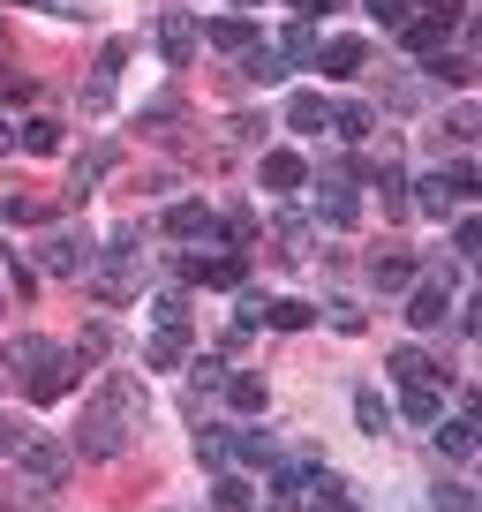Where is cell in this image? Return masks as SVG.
I'll use <instances>...</instances> for the list:
<instances>
[{"label": "cell", "mask_w": 482, "mask_h": 512, "mask_svg": "<svg viewBox=\"0 0 482 512\" xmlns=\"http://www.w3.org/2000/svg\"><path fill=\"white\" fill-rule=\"evenodd\" d=\"M136 422H144V392L113 377L106 392L83 407V422H76V452H83V460H121V452L136 445Z\"/></svg>", "instance_id": "6da1fadb"}, {"label": "cell", "mask_w": 482, "mask_h": 512, "mask_svg": "<svg viewBox=\"0 0 482 512\" xmlns=\"http://www.w3.org/2000/svg\"><path fill=\"white\" fill-rule=\"evenodd\" d=\"M8 369L23 377V392H31L38 407H53L68 384L83 377V354L76 347H53V339H38V332H16V339H8Z\"/></svg>", "instance_id": "7a4b0ae2"}, {"label": "cell", "mask_w": 482, "mask_h": 512, "mask_svg": "<svg viewBox=\"0 0 482 512\" xmlns=\"http://www.w3.org/2000/svg\"><path fill=\"white\" fill-rule=\"evenodd\" d=\"M16 467H23L31 490H61V482H68V445H53V437H23Z\"/></svg>", "instance_id": "3957f363"}, {"label": "cell", "mask_w": 482, "mask_h": 512, "mask_svg": "<svg viewBox=\"0 0 482 512\" xmlns=\"http://www.w3.org/2000/svg\"><path fill=\"white\" fill-rule=\"evenodd\" d=\"M31 256H38V272H46V279H76L83 272V234H76V226H53Z\"/></svg>", "instance_id": "277c9868"}, {"label": "cell", "mask_w": 482, "mask_h": 512, "mask_svg": "<svg viewBox=\"0 0 482 512\" xmlns=\"http://www.w3.org/2000/svg\"><path fill=\"white\" fill-rule=\"evenodd\" d=\"M422 279V256L415 249H400V241H385V249L370 256V287H385V294H407Z\"/></svg>", "instance_id": "5b68a950"}, {"label": "cell", "mask_w": 482, "mask_h": 512, "mask_svg": "<svg viewBox=\"0 0 482 512\" xmlns=\"http://www.w3.org/2000/svg\"><path fill=\"white\" fill-rule=\"evenodd\" d=\"M309 490H317V460H272V497L287 512H302Z\"/></svg>", "instance_id": "8992f818"}, {"label": "cell", "mask_w": 482, "mask_h": 512, "mask_svg": "<svg viewBox=\"0 0 482 512\" xmlns=\"http://www.w3.org/2000/svg\"><path fill=\"white\" fill-rule=\"evenodd\" d=\"M181 272L189 279H204V287H241V256H219V249H204V256H189V264H181Z\"/></svg>", "instance_id": "52a82bcc"}, {"label": "cell", "mask_w": 482, "mask_h": 512, "mask_svg": "<svg viewBox=\"0 0 482 512\" xmlns=\"http://www.w3.org/2000/svg\"><path fill=\"white\" fill-rule=\"evenodd\" d=\"M407 324H415V332H437V324H445V287L415 279V287H407Z\"/></svg>", "instance_id": "ba28073f"}, {"label": "cell", "mask_w": 482, "mask_h": 512, "mask_svg": "<svg viewBox=\"0 0 482 512\" xmlns=\"http://www.w3.org/2000/svg\"><path fill=\"white\" fill-rule=\"evenodd\" d=\"M287 128H294V136H324V128H332V98H317V91H294Z\"/></svg>", "instance_id": "9c48e42d"}, {"label": "cell", "mask_w": 482, "mask_h": 512, "mask_svg": "<svg viewBox=\"0 0 482 512\" xmlns=\"http://www.w3.org/2000/svg\"><path fill=\"white\" fill-rule=\"evenodd\" d=\"M430 437H437V452H445V460H475V422H467V415H437Z\"/></svg>", "instance_id": "30bf717a"}, {"label": "cell", "mask_w": 482, "mask_h": 512, "mask_svg": "<svg viewBox=\"0 0 482 512\" xmlns=\"http://www.w3.org/2000/svg\"><path fill=\"white\" fill-rule=\"evenodd\" d=\"M166 234L174 241H219V219H211L204 204H174L166 211Z\"/></svg>", "instance_id": "8fae6325"}, {"label": "cell", "mask_w": 482, "mask_h": 512, "mask_svg": "<svg viewBox=\"0 0 482 512\" xmlns=\"http://www.w3.org/2000/svg\"><path fill=\"white\" fill-rule=\"evenodd\" d=\"M159 53H166V61H189V53H196V23L189 16H181V8H174V16H159Z\"/></svg>", "instance_id": "7c38bea8"}, {"label": "cell", "mask_w": 482, "mask_h": 512, "mask_svg": "<svg viewBox=\"0 0 482 512\" xmlns=\"http://www.w3.org/2000/svg\"><path fill=\"white\" fill-rule=\"evenodd\" d=\"M211 46L219 53H257V23L249 16H211Z\"/></svg>", "instance_id": "4fadbf2b"}, {"label": "cell", "mask_w": 482, "mask_h": 512, "mask_svg": "<svg viewBox=\"0 0 482 512\" xmlns=\"http://www.w3.org/2000/svg\"><path fill=\"white\" fill-rule=\"evenodd\" d=\"M309 61H317L324 76H354V68H362V38H332V46H317Z\"/></svg>", "instance_id": "5bb4252c"}, {"label": "cell", "mask_w": 482, "mask_h": 512, "mask_svg": "<svg viewBox=\"0 0 482 512\" xmlns=\"http://www.w3.org/2000/svg\"><path fill=\"white\" fill-rule=\"evenodd\" d=\"M407 204H422V219H452V211H460V204H452V189H445L437 174H422L415 189H407Z\"/></svg>", "instance_id": "9a60e30c"}, {"label": "cell", "mask_w": 482, "mask_h": 512, "mask_svg": "<svg viewBox=\"0 0 482 512\" xmlns=\"http://www.w3.org/2000/svg\"><path fill=\"white\" fill-rule=\"evenodd\" d=\"M302 181H309V166L294 159V151H272V159H264V189L287 196V189H302Z\"/></svg>", "instance_id": "2e32d148"}, {"label": "cell", "mask_w": 482, "mask_h": 512, "mask_svg": "<svg viewBox=\"0 0 482 512\" xmlns=\"http://www.w3.org/2000/svg\"><path fill=\"white\" fill-rule=\"evenodd\" d=\"M445 31H452V23H437V16H422V23H415V16H407V23H400V38H407V53H422V61H430V53H437V46H445Z\"/></svg>", "instance_id": "e0dca14e"}, {"label": "cell", "mask_w": 482, "mask_h": 512, "mask_svg": "<svg viewBox=\"0 0 482 512\" xmlns=\"http://www.w3.org/2000/svg\"><path fill=\"white\" fill-rule=\"evenodd\" d=\"M211 512H257V490H249V475H219V490H211Z\"/></svg>", "instance_id": "ac0fdd59"}, {"label": "cell", "mask_w": 482, "mask_h": 512, "mask_svg": "<svg viewBox=\"0 0 482 512\" xmlns=\"http://www.w3.org/2000/svg\"><path fill=\"white\" fill-rule=\"evenodd\" d=\"M106 166H113V144H91V151L76 159V174H68V189H76V196H91V181L106 174Z\"/></svg>", "instance_id": "d6986e66"}, {"label": "cell", "mask_w": 482, "mask_h": 512, "mask_svg": "<svg viewBox=\"0 0 482 512\" xmlns=\"http://www.w3.org/2000/svg\"><path fill=\"white\" fill-rule=\"evenodd\" d=\"M392 377H400V384H437V362L422 347H400V354H392Z\"/></svg>", "instance_id": "ffe728a7"}, {"label": "cell", "mask_w": 482, "mask_h": 512, "mask_svg": "<svg viewBox=\"0 0 482 512\" xmlns=\"http://www.w3.org/2000/svg\"><path fill=\"white\" fill-rule=\"evenodd\" d=\"M400 407H407V422H437V415H445L437 384H407V392H400Z\"/></svg>", "instance_id": "44dd1931"}, {"label": "cell", "mask_w": 482, "mask_h": 512, "mask_svg": "<svg viewBox=\"0 0 482 512\" xmlns=\"http://www.w3.org/2000/svg\"><path fill=\"white\" fill-rule=\"evenodd\" d=\"M234 460H257V467H272V460H279L272 430H234Z\"/></svg>", "instance_id": "7402d4cb"}, {"label": "cell", "mask_w": 482, "mask_h": 512, "mask_svg": "<svg viewBox=\"0 0 482 512\" xmlns=\"http://www.w3.org/2000/svg\"><path fill=\"white\" fill-rule=\"evenodd\" d=\"M437 181H445V189H452V204H467V196L482 189V166H475V159H452V166H445V174H437Z\"/></svg>", "instance_id": "603a6c76"}, {"label": "cell", "mask_w": 482, "mask_h": 512, "mask_svg": "<svg viewBox=\"0 0 482 512\" xmlns=\"http://www.w3.org/2000/svg\"><path fill=\"white\" fill-rule=\"evenodd\" d=\"M332 128H339V144H362V136H370V106H332Z\"/></svg>", "instance_id": "cb8c5ba5"}, {"label": "cell", "mask_w": 482, "mask_h": 512, "mask_svg": "<svg viewBox=\"0 0 482 512\" xmlns=\"http://www.w3.org/2000/svg\"><path fill=\"white\" fill-rule=\"evenodd\" d=\"M354 422H362L370 437H385V430H392V407L377 400V392H354Z\"/></svg>", "instance_id": "d4e9b609"}, {"label": "cell", "mask_w": 482, "mask_h": 512, "mask_svg": "<svg viewBox=\"0 0 482 512\" xmlns=\"http://www.w3.org/2000/svg\"><path fill=\"white\" fill-rule=\"evenodd\" d=\"M422 76L445 83V91H460V83H467V61H460V53H430V61H422Z\"/></svg>", "instance_id": "484cf974"}, {"label": "cell", "mask_w": 482, "mask_h": 512, "mask_svg": "<svg viewBox=\"0 0 482 512\" xmlns=\"http://www.w3.org/2000/svg\"><path fill=\"white\" fill-rule=\"evenodd\" d=\"M76 354H83V362H106V354H113V324L91 317V324H83V339H76Z\"/></svg>", "instance_id": "4316f807"}, {"label": "cell", "mask_w": 482, "mask_h": 512, "mask_svg": "<svg viewBox=\"0 0 482 512\" xmlns=\"http://www.w3.org/2000/svg\"><path fill=\"white\" fill-rule=\"evenodd\" d=\"M219 392H226V400L241 407V415H264V384H257V377H226Z\"/></svg>", "instance_id": "83f0119b"}, {"label": "cell", "mask_w": 482, "mask_h": 512, "mask_svg": "<svg viewBox=\"0 0 482 512\" xmlns=\"http://www.w3.org/2000/svg\"><path fill=\"white\" fill-rule=\"evenodd\" d=\"M181 354H189V332H159L151 339V369H181Z\"/></svg>", "instance_id": "f1b7e54d"}, {"label": "cell", "mask_w": 482, "mask_h": 512, "mask_svg": "<svg viewBox=\"0 0 482 512\" xmlns=\"http://www.w3.org/2000/svg\"><path fill=\"white\" fill-rule=\"evenodd\" d=\"M196 452H204V467H226L234 460V430H196Z\"/></svg>", "instance_id": "f546056e"}, {"label": "cell", "mask_w": 482, "mask_h": 512, "mask_svg": "<svg viewBox=\"0 0 482 512\" xmlns=\"http://www.w3.org/2000/svg\"><path fill=\"white\" fill-rule=\"evenodd\" d=\"M309 317H317V309H302V302H272V309H264V324H272V332H302Z\"/></svg>", "instance_id": "4dcf8cb0"}, {"label": "cell", "mask_w": 482, "mask_h": 512, "mask_svg": "<svg viewBox=\"0 0 482 512\" xmlns=\"http://www.w3.org/2000/svg\"><path fill=\"white\" fill-rule=\"evenodd\" d=\"M377 189H385V211L400 219V211H407V174H400V166H377Z\"/></svg>", "instance_id": "1f68e13d"}, {"label": "cell", "mask_w": 482, "mask_h": 512, "mask_svg": "<svg viewBox=\"0 0 482 512\" xmlns=\"http://www.w3.org/2000/svg\"><path fill=\"white\" fill-rule=\"evenodd\" d=\"M430 505H437V512H475V490H467V482H437Z\"/></svg>", "instance_id": "d6a6232c"}, {"label": "cell", "mask_w": 482, "mask_h": 512, "mask_svg": "<svg viewBox=\"0 0 482 512\" xmlns=\"http://www.w3.org/2000/svg\"><path fill=\"white\" fill-rule=\"evenodd\" d=\"M287 68H294L287 53H264V46L249 53V76H257V83H279V76H287Z\"/></svg>", "instance_id": "836d02e7"}, {"label": "cell", "mask_w": 482, "mask_h": 512, "mask_svg": "<svg viewBox=\"0 0 482 512\" xmlns=\"http://www.w3.org/2000/svg\"><path fill=\"white\" fill-rule=\"evenodd\" d=\"M475 249H482V219H452V256L467 264Z\"/></svg>", "instance_id": "e575fe53"}, {"label": "cell", "mask_w": 482, "mask_h": 512, "mask_svg": "<svg viewBox=\"0 0 482 512\" xmlns=\"http://www.w3.org/2000/svg\"><path fill=\"white\" fill-rule=\"evenodd\" d=\"M159 324L166 332H189V294H159Z\"/></svg>", "instance_id": "d590c367"}, {"label": "cell", "mask_w": 482, "mask_h": 512, "mask_svg": "<svg viewBox=\"0 0 482 512\" xmlns=\"http://www.w3.org/2000/svg\"><path fill=\"white\" fill-rule=\"evenodd\" d=\"M279 249L302 264V256H309V226H302V219H279Z\"/></svg>", "instance_id": "8d00e7d4"}, {"label": "cell", "mask_w": 482, "mask_h": 512, "mask_svg": "<svg viewBox=\"0 0 482 512\" xmlns=\"http://www.w3.org/2000/svg\"><path fill=\"white\" fill-rule=\"evenodd\" d=\"M23 144H31V151H46V159H53V151H61V128H53V121H31V128H23Z\"/></svg>", "instance_id": "74e56055"}, {"label": "cell", "mask_w": 482, "mask_h": 512, "mask_svg": "<svg viewBox=\"0 0 482 512\" xmlns=\"http://www.w3.org/2000/svg\"><path fill=\"white\" fill-rule=\"evenodd\" d=\"M189 377H196V392H219V384H226V362H219V354H204Z\"/></svg>", "instance_id": "f35d334b"}, {"label": "cell", "mask_w": 482, "mask_h": 512, "mask_svg": "<svg viewBox=\"0 0 482 512\" xmlns=\"http://www.w3.org/2000/svg\"><path fill=\"white\" fill-rule=\"evenodd\" d=\"M279 53H287V61H309V53H317V31H309V23H294V31H287V46H279Z\"/></svg>", "instance_id": "ab89813d"}, {"label": "cell", "mask_w": 482, "mask_h": 512, "mask_svg": "<svg viewBox=\"0 0 482 512\" xmlns=\"http://www.w3.org/2000/svg\"><path fill=\"white\" fill-rule=\"evenodd\" d=\"M317 497H324V512H362V505H354V497H347V490H339V482H332V475H317Z\"/></svg>", "instance_id": "60d3db41"}, {"label": "cell", "mask_w": 482, "mask_h": 512, "mask_svg": "<svg viewBox=\"0 0 482 512\" xmlns=\"http://www.w3.org/2000/svg\"><path fill=\"white\" fill-rule=\"evenodd\" d=\"M475 121H482V113H475V106H452V121H445V136H452V144H467V136H475Z\"/></svg>", "instance_id": "b9f144b4"}, {"label": "cell", "mask_w": 482, "mask_h": 512, "mask_svg": "<svg viewBox=\"0 0 482 512\" xmlns=\"http://www.w3.org/2000/svg\"><path fill=\"white\" fill-rule=\"evenodd\" d=\"M23 437H31L23 422H8V415H0V460H16V452H23Z\"/></svg>", "instance_id": "7bdbcfd3"}, {"label": "cell", "mask_w": 482, "mask_h": 512, "mask_svg": "<svg viewBox=\"0 0 482 512\" xmlns=\"http://www.w3.org/2000/svg\"><path fill=\"white\" fill-rule=\"evenodd\" d=\"M370 16H377V23H392V31H400V23H407V0H370Z\"/></svg>", "instance_id": "ee69618b"}, {"label": "cell", "mask_w": 482, "mask_h": 512, "mask_svg": "<svg viewBox=\"0 0 482 512\" xmlns=\"http://www.w3.org/2000/svg\"><path fill=\"white\" fill-rule=\"evenodd\" d=\"M16 8H46V16H83V0H16Z\"/></svg>", "instance_id": "f6af8a7d"}, {"label": "cell", "mask_w": 482, "mask_h": 512, "mask_svg": "<svg viewBox=\"0 0 482 512\" xmlns=\"http://www.w3.org/2000/svg\"><path fill=\"white\" fill-rule=\"evenodd\" d=\"M422 16H437V23H460V0H422Z\"/></svg>", "instance_id": "bcb514c9"}, {"label": "cell", "mask_w": 482, "mask_h": 512, "mask_svg": "<svg viewBox=\"0 0 482 512\" xmlns=\"http://www.w3.org/2000/svg\"><path fill=\"white\" fill-rule=\"evenodd\" d=\"M294 8H302V16H332L339 0H294Z\"/></svg>", "instance_id": "7dc6e473"}, {"label": "cell", "mask_w": 482, "mask_h": 512, "mask_svg": "<svg viewBox=\"0 0 482 512\" xmlns=\"http://www.w3.org/2000/svg\"><path fill=\"white\" fill-rule=\"evenodd\" d=\"M8 144H16V128H8V121H0V151H8Z\"/></svg>", "instance_id": "c3c4849f"}, {"label": "cell", "mask_w": 482, "mask_h": 512, "mask_svg": "<svg viewBox=\"0 0 482 512\" xmlns=\"http://www.w3.org/2000/svg\"><path fill=\"white\" fill-rule=\"evenodd\" d=\"M234 8H241V16H249V8H257V0H234Z\"/></svg>", "instance_id": "681fc988"}, {"label": "cell", "mask_w": 482, "mask_h": 512, "mask_svg": "<svg viewBox=\"0 0 482 512\" xmlns=\"http://www.w3.org/2000/svg\"><path fill=\"white\" fill-rule=\"evenodd\" d=\"M0 512H23V505H8V497H0Z\"/></svg>", "instance_id": "f907efd6"}, {"label": "cell", "mask_w": 482, "mask_h": 512, "mask_svg": "<svg viewBox=\"0 0 482 512\" xmlns=\"http://www.w3.org/2000/svg\"><path fill=\"white\" fill-rule=\"evenodd\" d=\"M0 309H8V294H0Z\"/></svg>", "instance_id": "816d5d0a"}]
</instances>
